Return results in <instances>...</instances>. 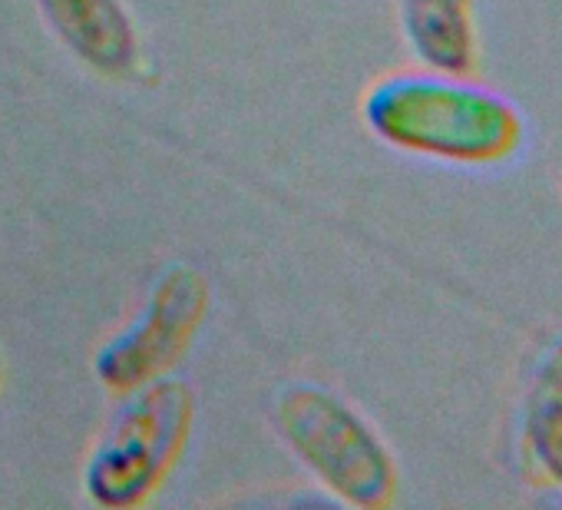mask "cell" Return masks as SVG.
<instances>
[{
  "label": "cell",
  "mask_w": 562,
  "mask_h": 510,
  "mask_svg": "<svg viewBox=\"0 0 562 510\" xmlns=\"http://www.w3.org/2000/svg\"><path fill=\"white\" fill-rule=\"evenodd\" d=\"M209 315V282L195 266H169L156 276L139 315L100 345L93 358L97 381L126 395L136 391L186 358Z\"/></svg>",
  "instance_id": "277c9868"
},
{
  "label": "cell",
  "mask_w": 562,
  "mask_h": 510,
  "mask_svg": "<svg viewBox=\"0 0 562 510\" xmlns=\"http://www.w3.org/2000/svg\"><path fill=\"white\" fill-rule=\"evenodd\" d=\"M529 388L562 395V335H555V339L542 348V355L536 358Z\"/></svg>",
  "instance_id": "ba28073f"
},
{
  "label": "cell",
  "mask_w": 562,
  "mask_h": 510,
  "mask_svg": "<svg viewBox=\"0 0 562 510\" xmlns=\"http://www.w3.org/2000/svg\"><path fill=\"white\" fill-rule=\"evenodd\" d=\"M397 21L411 54L424 70L470 77L480 44L473 0H397Z\"/></svg>",
  "instance_id": "8992f818"
},
{
  "label": "cell",
  "mask_w": 562,
  "mask_h": 510,
  "mask_svg": "<svg viewBox=\"0 0 562 510\" xmlns=\"http://www.w3.org/2000/svg\"><path fill=\"white\" fill-rule=\"evenodd\" d=\"M57 41L110 80H139L146 57L139 27L123 0H37Z\"/></svg>",
  "instance_id": "5b68a950"
},
{
  "label": "cell",
  "mask_w": 562,
  "mask_h": 510,
  "mask_svg": "<svg viewBox=\"0 0 562 510\" xmlns=\"http://www.w3.org/2000/svg\"><path fill=\"white\" fill-rule=\"evenodd\" d=\"M519 441L526 467L542 484L562 490V395L529 388L519 418Z\"/></svg>",
  "instance_id": "52a82bcc"
},
{
  "label": "cell",
  "mask_w": 562,
  "mask_h": 510,
  "mask_svg": "<svg viewBox=\"0 0 562 510\" xmlns=\"http://www.w3.org/2000/svg\"><path fill=\"white\" fill-rule=\"evenodd\" d=\"M120 398L83 464V490L106 510L146 503L169 480L195 424V395L182 378L162 375Z\"/></svg>",
  "instance_id": "3957f363"
},
{
  "label": "cell",
  "mask_w": 562,
  "mask_h": 510,
  "mask_svg": "<svg viewBox=\"0 0 562 510\" xmlns=\"http://www.w3.org/2000/svg\"><path fill=\"white\" fill-rule=\"evenodd\" d=\"M0 378H4V355H0Z\"/></svg>",
  "instance_id": "9c48e42d"
},
{
  "label": "cell",
  "mask_w": 562,
  "mask_h": 510,
  "mask_svg": "<svg viewBox=\"0 0 562 510\" xmlns=\"http://www.w3.org/2000/svg\"><path fill=\"white\" fill-rule=\"evenodd\" d=\"M361 113L381 143L457 166L503 163L522 143V117L503 93L437 70L378 80Z\"/></svg>",
  "instance_id": "6da1fadb"
},
{
  "label": "cell",
  "mask_w": 562,
  "mask_h": 510,
  "mask_svg": "<svg viewBox=\"0 0 562 510\" xmlns=\"http://www.w3.org/2000/svg\"><path fill=\"white\" fill-rule=\"evenodd\" d=\"M271 421L299 464L341 503L361 510L391 507L397 497V464L378 428L341 395L295 381L274 395Z\"/></svg>",
  "instance_id": "7a4b0ae2"
}]
</instances>
